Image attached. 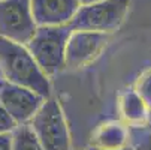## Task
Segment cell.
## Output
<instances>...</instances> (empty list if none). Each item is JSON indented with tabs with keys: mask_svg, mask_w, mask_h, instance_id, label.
<instances>
[{
	"mask_svg": "<svg viewBox=\"0 0 151 150\" xmlns=\"http://www.w3.org/2000/svg\"><path fill=\"white\" fill-rule=\"evenodd\" d=\"M0 71L3 80L30 89L42 98H51V83L27 45L0 38Z\"/></svg>",
	"mask_w": 151,
	"mask_h": 150,
	"instance_id": "1",
	"label": "cell"
},
{
	"mask_svg": "<svg viewBox=\"0 0 151 150\" xmlns=\"http://www.w3.org/2000/svg\"><path fill=\"white\" fill-rule=\"evenodd\" d=\"M72 32L70 24L37 27L35 36L27 44V48L48 78L66 69V48Z\"/></svg>",
	"mask_w": 151,
	"mask_h": 150,
	"instance_id": "2",
	"label": "cell"
},
{
	"mask_svg": "<svg viewBox=\"0 0 151 150\" xmlns=\"http://www.w3.org/2000/svg\"><path fill=\"white\" fill-rule=\"evenodd\" d=\"M44 150H72V137L58 99L48 98L29 122Z\"/></svg>",
	"mask_w": 151,
	"mask_h": 150,
	"instance_id": "3",
	"label": "cell"
},
{
	"mask_svg": "<svg viewBox=\"0 0 151 150\" xmlns=\"http://www.w3.org/2000/svg\"><path fill=\"white\" fill-rule=\"evenodd\" d=\"M132 0H102L81 6L72 20L73 30H88L111 35L117 32L130 9Z\"/></svg>",
	"mask_w": 151,
	"mask_h": 150,
	"instance_id": "4",
	"label": "cell"
},
{
	"mask_svg": "<svg viewBox=\"0 0 151 150\" xmlns=\"http://www.w3.org/2000/svg\"><path fill=\"white\" fill-rule=\"evenodd\" d=\"M36 30L32 0H0V38L27 45Z\"/></svg>",
	"mask_w": 151,
	"mask_h": 150,
	"instance_id": "5",
	"label": "cell"
},
{
	"mask_svg": "<svg viewBox=\"0 0 151 150\" xmlns=\"http://www.w3.org/2000/svg\"><path fill=\"white\" fill-rule=\"evenodd\" d=\"M44 101L45 98L30 89L12 84L6 80L0 81V105L15 119L18 125L29 123Z\"/></svg>",
	"mask_w": 151,
	"mask_h": 150,
	"instance_id": "6",
	"label": "cell"
},
{
	"mask_svg": "<svg viewBox=\"0 0 151 150\" xmlns=\"http://www.w3.org/2000/svg\"><path fill=\"white\" fill-rule=\"evenodd\" d=\"M109 42V35L73 30L66 48V68L79 69L94 62Z\"/></svg>",
	"mask_w": 151,
	"mask_h": 150,
	"instance_id": "7",
	"label": "cell"
},
{
	"mask_svg": "<svg viewBox=\"0 0 151 150\" xmlns=\"http://www.w3.org/2000/svg\"><path fill=\"white\" fill-rule=\"evenodd\" d=\"M81 3L78 0H32L37 27H57L72 23Z\"/></svg>",
	"mask_w": 151,
	"mask_h": 150,
	"instance_id": "8",
	"label": "cell"
},
{
	"mask_svg": "<svg viewBox=\"0 0 151 150\" xmlns=\"http://www.w3.org/2000/svg\"><path fill=\"white\" fill-rule=\"evenodd\" d=\"M88 146L96 150L124 149L130 146V128L121 120H105L94 128Z\"/></svg>",
	"mask_w": 151,
	"mask_h": 150,
	"instance_id": "9",
	"label": "cell"
},
{
	"mask_svg": "<svg viewBox=\"0 0 151 150\" xmlns=\"http://www.w3.org/2000/svg\"><path fill=\"white\" fill-rule=\"evenodd\" d=\"M118 113L120 120L130 129L147 128L151 116V110L133 87H127L118 95Z\"/></svg>",
	"mask_w": 151,
	"mask_h": 150,
	"instance_id": "10",
	"label": "cell"
},
{
	"mask_svg": "<svg viewBox=\"0 0 151 150\" xmlns=\"http://www.w3.org/2000/svg\"><path fill=\"white\" fill-rule=\"evenodd\" d=\"M14 138V150H44L39 138L29 123L19 125L12 132Z\"/></svg>",
	"mask_w": 151,
	"mask_h": 150,
	"instance_id": "11",
	"label": "cell"
},
{
	"mask_svg": "<svg viewBox=\"0 0 151 150\" xmlns=\"http://www.w3.org/2000/svg\"><path fill=\"white\" fill-rule=\"evenodd\" d=\"M132 87L135 89V92L142 98V101L151 110V68L142 71L138 75V78H136V81Z\"/></svg>",
	"mask_w": 151,
	"mask_h": 150,
	"instance_id": "12",
	"label": "cell"
},
{
	"mask_svg": "<svg viewBox=\"0 0 151 150\" xmlns=\"http://www.w3.org/2000/svg\"><path fill=\"white\" fill-rule=\"evenodd\" d=\"M130 144L135 150H151V131L147 128L130 129Z\"/></svg>",
	"mask_w": 151,
	"mask_h": 150,
	"instance_id": "13",
	"label": "cell"
},
{
	"mask_svg": "<svg viewBox=\"0 0 151 150\" xmlns=\"http://www.w3.org/2000/svg\"><path fill=\"white\" fill-rule=\"evenodd\" d=\"M19 125L15 122V119L0 105V135L3 134H12Z\"/></svg>",
	"mask_w": 151,
	"mask_h": 150,
	"instance_id": "14",
	"label": "cell"
},
{
	"mask_svg": "<svg viewBox=\"0 0 151 150\" xmlns=\"http://www.w3.org/2000/svg\"><path fill=\"white\" fill-rule=\"evenodd\" d=\"M0 150H14L12 134H3V135H0Z\"/></svg>",
	"mask_w": 151,
	"mask_h": 150,
	"instance_id": "15",
	"label": "cell"
},
{
	"mask_svg": "<svg viewBox=\"0 0 151 150\" xmlns=\"http://www.w3.org/2000/svg\"><path fill=\"white\" fill-rule=\"evenodd\" d=\"M81 3V6H85V5H91V3H97V2H102V0H78Z\"/></svg>",
	"mask_w": 151,
	"mask_h": 150,
	"instance_id": "16",
	"label": "cell"
},
{
	"mask_svg": "<svg viewBox=\"0 0 151 150\" xmlns=\"http://www.w3.org/2000/svg\"><path fill=\"white\" fill-rule=\"evenodd\" d=\"M88 150H96V149H90V147H88ZM120 150H135V149H133L132 144H130V146H127V147H124V149H120Z\"/></svg>",
	"mask_w": 151,
	"mask_h": 150,
	"instance_id": "17",
	"label": "cell"
},
{
	"mask_svg": "<svg viewBox=\"0 0 151 150\" xmlns=\"http://www.w3.org/2000/svg\"><path fill=\"white\" fill-rule=\"evenodd\" d=\"M147 129L151 131V116H150V122H148V126H147Z\"/></svg>",
	"mask_w": 151,
	"mask_h": 150,
	"instance_id": "18",
	"label": "cell"
}]
</instances>
